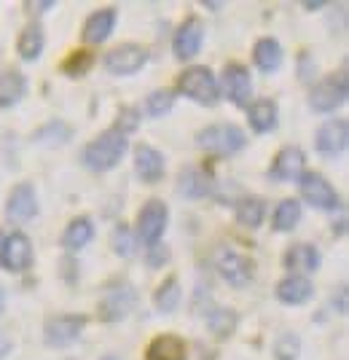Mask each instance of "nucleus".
<instances>
[{
    "instance_id": "1",
    "label": "nucleus",
    "mask_w": 349,
    "mask_h": 360,
    "mask_svg": "<svg viewBox=\"0 0 349 360\" xmlns=\"http://www.w3.org/2000/svg\"><path fill=\"white\" fill-rule=\"evenodd\" d=\"M126 150H129V137L121 135L119 129H107L91 143H86L81 159H84V167H89L91 172H110L121 165Z\"/></svg>"
},
{
    "instance_id": "2",
    "label": "nucleus",
    "mask_w": 349,
    "mask_h": 360,
    "mask_svg": "<svg viewBox=\"0 0 349 360\" xmlns=\"http://www.w3.org/2000/svg\"><path fill=\"white\" fill-rule=\"evenodd\" d=\"M178 91L185 94L188 100H194V103L207 105V108L218 105V100H220V84H218V78H215L213 70L204 68V65L188 68V70L178 78Z\"/></svg>"
},
{
    "instance_id": "3",
    "label": "nucleus",
    "mask_w": 349,
    "mask_h": 360,
    "mask_svg": "<svg viewBox=\"0 0 349 360\" xmlns=\"http://www.w3.org/2000/svg\"><path fill=\"white\" fill-rule=\"evenodd\" d=\"M197 146L213 156H234L247 146V137L237 124H210L197 135Z\"/></svg>"
},
{
    "instance_id": "4",
    "label": "nucleus",
    "mask_w": 349,
    "mask_h": 360,
    "mask_svg": "<svg viewBox=\"0 0 349 360\" xmlns=\"http://www.w3.org/2000/svg\"><path fill=\"white\" fill-rule=\"evenodd\" d=\"M298 194L306 205H312L315 210H338L341 207V199L338 191L331 186V180L320 172H304L298 178Z\"/></svg>"
},
{
    "instance_id": "5",
    "label": "nucleus",
    "mask_w": 349,
    "mask_h": 360,
    "mask_svg": "<svg viewBox=\"0 0 349 360\" xmlns=\"http://www.w3.org/2000/svg\"><path fill=\"white\" fill-rule=\"evenodd\" d=\"M215 269L234 288H244L253 280V261L228 245H220L215 250Z\"/></svg>"
},
{
    "instance_id": "6",
    "label": "nucleus",
    "mask_w": 349,
    "mask_h": 360,
    "mask_svg": "<svg viewBox=\"0 0 349 360\" xmlns=\"http://www.w3.org/2000/svg\"><path fill=\"white\" fill-rule=\"evenodd\" d=\"M169 221V207L162 199H148L143 205V210L137 215V237L143 240V245H159V240L164 237Z\"/></svg>"
},
{
    "instance_id": "7",
    "label": "nucleus",
    "mask_w": 349,
    "mask_h": 360,
    "mask_svg": "<svg viewBox=\"0 0 349 360\" xmlns=\"http://www.w3.org/2000/svg\"><path fill=\"white\" fill-rule=\"evenodd\" d=\"M0 266L22 274L32 266V242L25 231H11L0 242Z\"/></svg>"
},
{
    "instance_id": "8",
    "label": "nucleus",
    "mask_w": 349,
    "mask_h": 360,
    "mask_svg": "<svg viewBox=\"0 0 349 360\" xmlns=\"http://www.w3.org/2000/svg\"><path fill=\"white\" fill-rule=\"evenodd\" d=\"M347 73L322 78L309 94V105L317 113H334L336 108H341L347 103Z\"/></svg>"
},
{
    "instance_id": "9",
    "label": "nucleus",
    "mask_w": 349,
    "mask_h": 360,
    "mask_svg": "<svg viewBox=\"0 0 349 360\" xmlns=\"http://www.w3.org/2000/svg\"><path fill=\"white\" fill-rule=\"evenodd\" d=\"M145 62H148V51L143 46L121 44L107 51L103 65L110 75H135L145 68Z\"/></svg>"
},
{
    "instance_id": "10",
    "label": "nucleus",
    "mask_w": 349,
    "mask_h": 360,
    "mask_svg": "<svg viewBox=\"0 0 349 360\" xmlns=\"http://www.w3.org/2000/svg\"><path fill=\"white\" fill-rule=\"evenodd\" d=\"M86 328L84 315H57L48 317L44 326V339L48 347H70Z\"/></svg>"
},
{
    "instance_id": "11",
    "label": "nucleus",
    "mask_w": 349,
    "mask_h": 360,
    "mask_svg": "<svg viewBox=\"0 0 349 360\" xmlns=\"http://www.w3.org/2000/svg\"><path fill=\"white\" fill-rule=\"evenodd\" d=\"M349 143V124L347 119H328L315 135V146H317V153L325 156V159H336L347 150Z\"/></svg>"
},
{
    "instance_id": "12",
    "label": "nucleus",
    "mask_w": 349,
    "mask_h": 360,
    "mask_svg": "<svg viewBox=\"0 0 349 360\" xmlns=\"http://www.w3.org/2000/svg\"><path fill=\"white\" fill-rule=\"evenodd\" d=\"M137 304V293L132 285H110L105 290V296L100 301V317L105 320V323H116V320H124V317L129 315L132 309H135Z\"/></svg>"
},
{
    "instance_id": "13",
    "label": "nucleus",
    "mask_w": 349,
    "mask_h": 360,
    "mask_svg": "<svg viewBox=\"0 0 349 360\" xmlns=\"http://www.w3.org/2000/svg\"><path fill=\"white\" fill-rule=\"evenodd\" d=\"M223 94L234 103L237 108L250 105V97H253V78L250 70L239 65V62H228L223 68Z\"/></svg>"
},
{
    "instance_id": "14",
    "label": "nucleus",
    "mask_w": 349,
    "mask_h": 360,
    "mask_svg": "<svg viewBox=\"0 0 349 360\" xmlns=\"http://www.w3.org/2000/svg\"><path fill=\"white\" fill-rule=\"evenodd\" d=\"M304 150L298 148V146H285L274 156L272 167H269V178L277 180V183H293V180H298L304 175Z\"/></svg>"
},
{
    "instance_id": "15",
    "label": "nucleus",
    "mask_w": 349,
    "mask_h": 360,
    "mask_svg": "<svg viewBox=\"0 0 349 360\" xmlns=\"http://www.w3.org/2000/svg\"><path fill=\"white\" fill-rule=\"evenodd\" d=\"M202 44H204V25L199 22L197 16L185 19L180 25V30L175 32L172 38V51L178 60H194L199 51H202Z\"/></svg>"
},
{
    "instance_id": "16",
    "label": "nucleus",
    "mask_w": 349,
    "mask_h": 360,
    "mask_svg": "<svg viewBox=\"0 0 349 360\" xmlns=\"http://www.w3.org/2000/svg\"><path fill=\"white\" fill-rule=\"evenodd\" d=\"M35 212H38V196H35L32 183H16L6 202V218L14 224H25L35 218Z\"/></svg>"
},
{
    "instance_id": "17",
    "label": "nucleus",
    "mask_w": 349,
    "mask_h": 360,
    "mask_svg": "<svg viewBox=\"0 0 349 360\" xmlns=\"http://www.w3.org/2000/svg\"><path fill=\"white\" fill-rule=\"evenodd\" d=\"M164 169H167V162H164V153L156 150L148 143H140L135 148V172L143 183H159L164 178Z\"/></svg>"
},
{
    "instance_id": "18",
    "label": "nucleus",
    "mask_w": 349,
    "mask_h": 360,
    "mask_svg": "<svg viewBox=\"0 0 349 360\" xmlns=\"http://www.w3.org/2000/svg\"><path fill=\"white\" fill-rule=\"evenodd\" d=\"M116 22H119V11H116L113 6L94 11V14L84 22V41L91 46L105 44L107 38L113 35V30H116Z\"/></svg>"
},
{
    "instance_id": "19",
    "label": "nucleus",
    "mask_w": 349,
    "mask_h": 360,
    "mask_svg": "<svg viewBox=\"0 0 349 360\" xmlns=\"http://www.w3.org/2000/svg\"><path fill=\"white\" fill-rule=\"evenodd\" d=\"M282 264H285L293 274H301V277H306V274H312V271L320 269L322 255H320V250L315 248V245H309V242H298V245H293V248H288V250H285V255H282Z\"/></svg>"
},
{
    "instance_id": "20",
    "label": "nucleus",
    "mask_w": 349,
    "mask_h": 360,
    "mask_svg": "<svg viewBox=\"0 0 349 360\" xmlns=\"http://www.w3.org/2000/svg\"><path fill=\"white\" fill-rule=\"evenodd\" d=\"M247 124L256 135H266V132H274L277 124H279V108L274 100L269 97H261L256 103L247 105Z\"/></svg>"
},
{
    "instance_id": "21",
    "label": "nucleus",
    "mask_w": 349,
    "mask_h": 360,
    "mask_svg": "<svg viewBox=\"0 0 349 360\" xmlns=\"http://www.w3.org/2000/svg\"><path fill=\"white\" fill-rule=\"evenodd\" d=\"M312 296H315V285L309 283V277H301V274H290L285 280H279V285H277V299L288 307L306 304Z\"/></svg>"
},
{
    "instance_id": "22",
    "label": "nucleus",
    "mask_w": 349,
    "mask_h": 360,
    "mask_svg": "<svg viewBox=\"0 0 349 360\" xmlns=\"http://www.w3.org/2000/svg\"><path fill=\"white\" fill-rule=\"evenodd\" d=\"M282 60H285V54H282V46L277 38H261L258 44L253 46V62L261 73H277L282 68Z\"/></svg>"
},
{
    "instance_id": "23",
    "label": "nucleus",
    "mask_w": 349,
    "mask_h": 360,
    "mask_svg": "<svg viewBox=\"0 0 349 360\" xmlns=\"http://www.w3.org/2000/svg\"><path fill=\"white\" fill-rule=\"evenodd\" d=\"M94 240V224H91L86 215H81V218H73L67 229L62 231V248L65 250H70V253H78V250H84L89 242Z\"/></svg>"
},
{
    "instance_id": "24",
    "label": "nucleus",
    "mask_w": 349,
    "mask_h": 360,
    "mask_svg": "<svg viewBox=\"0 0 349 360\" xmlns=\"http://www.w3.org/2000/svg\"><path fill=\"white\" fill-rule=\"evenodd\" d=\"M178 191H180L185 199H202L213 191V183H210V175L199 167H185L178 178Z\"/></svg>"
},
{
    "instance_id": "25",
    "label": "nucleus",
    "mask_w": 349,
    "mask_h": 360,
    "mask_svg": "<svg viewBox=\"0 0 349 360\" xmlns=\"http://www.w3.org/2000/svg\"><path fill=\"white\" fill-rule=\"evenodd\" d=\"M27 94V78L19 70H3L0 73V108H14Z\"/></svg>"
},
{
    "instance_id": "26",
    "label": "nucleus",
    "mask_w": 349,
    "mask_h": 360,
    "mask_svg": "<svg viewBox=\"0 0 349 360\" xmlns=\"http://www.w3.org/2000/svg\"><path fill=\"white\" fill-rule=\"evenodd\" d=\"M46 49V35L41 25H27L16 38V51L25 62H35Z\"/></svg>"
},
{
    "instance_id": "27",
    "label": "nucleus",
    "mask_w": 349,
    "mask_h": 360,
    "mask_svg": "<svg viewBox=\"0 0 349 360\" xmlns=\"http://www.w3.org/2000/svg\"><path fill=\"white\" fill-rule=\"evenodd\" d=\"M148 360H185V342L175 333L156 336L148 345Z\"/></svg>"
},
{
    "instance_id": "28",
    "label": "nucleus",
    "mask_w": 349,
    "mask_h": 360,
    "mask_svg": "<svg viewBox=\"0 0 349 360\" xmlns=\"http://www.w3.org/2000/svg\"><path fill=\"white\" fill-rule=\"evenodd\" d=\"M298 221H301V202L298 199H282L277 205V210H274L272 229L285 234V231H293L298 226Z\"/></svg>"
},
{
    "instance_id": "29",
    "label": "nucleus",
    "mask_w": 349,
    "mask_h": 360,
    "mask_svg": "<svg viewBox=\"0 0 349 360\" xmlns=\"http://www.w3.org/2000/svg\"><path fill=\"white\" fill-rule=\"evenodd\" d=\"M180 299H183V290H180L178 277H167V280L159 285V290H156L153 304H156V309H159V312L169 315V312H175V309H178Z\"/></svg>"
},
{
    "instance_id": "30",
    "label": "nucleus",
    "mask_w": 349,
    "mask_h": 360,
    "mask_svg": "<svg viewBox=\"0 0 349 360\" xmlns=\"http://www.w3.org/2000/svg\"><path fill=\"white\" fill-rule=\"evenodd\" d=\"M266 218V205L258 196H247L237 205V224L247 226V229H258Z\"/></svg>"
},
{
    "instance_id": "31",
    "label": "nucleus",
    "mask_w": 349,
    "mask_h": 360,
    "mask_svg": "<svg viewBox=\"0 0 349 360\" xmlns=\"http://www.w3.org/2000/svg\"><path fill=\"white\" fill-rule=\"evenodd\" d=\"M175 105V91L169 89H156L148 94V100H145V113L151 116V119H162V116H167L169 110Z\"/></svg>"
},
{
    "instance_id": "32",
    "label": "nucleus",
    "mask_w": 349,
    "mask_h": 360,
    "mask_svg": "<svg viewBox=\"0 0 349 360\" xmlns=\"http://www.w3.org/2000/svg\"><path fill=\"white\" fill-rule=\"evenodd\" d=\"M207 326H210V330H213L218 339H226V336H231L234 333V328H237V315L231 312V309H213L210 315H207Z\"/></svg>"
},
{
    "instance_id": "33",
    "label": "nucleus",
    "mask_w": 349,
    "mask_h": 360,
    "mask_svg": "<svg viewBox=\"0 0 349 360\" xmlns=\"http://www.w3.org/2000/svg\"><path fill=\"white\" fill-rule=\"evenodd\" d=\"M110 245H113V253L121 255V258H129V255H135V250H137L135 234H132L129 226H124V224H119L116 229H113Z\"/></svg>"
},
{
    "instance_id": "34",
    "label": "nucleus",
    "mask_w": 349,
    "mask_h": 360,
    "mask_svg": "<svg viewBox=\"0 0 349 360\" xmlns=\"http://www.w3.org/2000/svg\"><path fill=\"white\" fill-rule=\"evenodd\" d=\"M301 352V339L296 333H282L274 345V358L277 360H296Z\"/></svg>"
},
{
    "instance_id": "35",
    "label": "nucleus",
    "mask_w": 349,
    "mask_h": 360,
    "mask_svg": "<svg viewBox=\"0 0 349 360\" xmlns=\"http://www.w3.org/2000/svg\"><path fill=\"white\" fill-rule=\"evenodd\" d=\"M89 68H91V54H86V51H78V54H73L70 60L65 62V73L67 75H84Z\"/></svg>"
},
{
    "instance_id": "36",
    "label": "nucleus",
    "mask_w": 349,
    "mask_h": 360,
    "mask_svg": "<svg viewBox=\"0 0 349 360\" xmlns=\"http://www.w3.org/2000/svg\"><path fill=\"white\" fill-rule=\"evenodd\" d=\"M135 127H137V116H135V110H129V108H126V110H121V113H119V124H116L113 129H119L121 135H129V132H132Z\"/></svg>"
},
{
    "instance_id": "37",
    "label": "nucleus",
    "mask_w": 349,
    "mask_h": 360,
    "mask_svg": "<svg viewBox=\"0 0 349 360\" xmlns=\"http://www.w3.org/2000/svg\"><path fill=\"white\" fill-rule=\"evenodd\" d=\"M164 258H167V248H164V245H153L151 255H148V264H151L153 269H156L159 264H164Z\"/></svg>"
},
{
    "instance_id": "38",
    "label": "nucleus",
    "mask_w": 349,
    "mask_h": 360,
    "mask_svg": "<svg viewBox=\"0 0 349 360\" xmlns=\"http://www.w3.org/2000/svg\"><path fill=\"white\" fill-rule=\"evenodd\" d=\"M334 307H338V312H341V315L347 312V288H341V290H338V299L334 296Z\"/></svg>"
},
{
    "instance_id": "39",
    "label": "nucleus",
    "mask_w": 349,
    "mask_h": 360,
    "mask_svg": "<svg viewBox=\"0 0 349 360\" xmlns=\"http://www.w3.org/2000/svg\"><path fill=\"white\" fill-rule=\"evenodd\" d=\"M304 6L309 8V11H317V8H322L325 3H322V0H317V3H304Z\"/></svg>"
},
{
    "instance_id": "40",
    "label": "nucleus",
    "mask_w": 349,
    "mask_h": 360,
    "mask_svg": "<svg viewBox=\"0 0 349 360\" xmlns=\"http://www.w3.org/2000/svg\"><path fill=\"white\" fill-rule=\"evenodd\" d=\"M6 349H8V345H6V339H3V333H0V358L6 355Z\"/></svg>"
},
{
    "instance_id": "41",
    "label": "nucleus",
    "mask_w": 349,
    "mask_h": 360,
    "mask_svg": "<svg viewBox=\"0 0 349 360\" xmlns=\"http://www.w3.org/2000/svg\"><path fill=\"white\" fill-rule=\"evenodd\" d=\"M3 309H6V293H3V288H0V315H3Z\"/></svg>"
},
{
    "instance_id": "42",
    "label": "nucleus",
    "mask_w": 349,
    "mask_h": 360,
    "mask_svg": "<svg viewBox=\"0 0 349 360\" xmlns=\"http://www.w3.org/2000/svg\"><path fill=\"white\" fill-rule=\"evenodd\" d=\"M103 360H116V358H113V355H107V358H103Z\"/></svg>"
},
{
    "instance_id": "43",
    "label": "nucleus",
    "mask_w": 349,
    "mask_h": 360,
    "mask_svg": "<svg viewBox=\"0 0 349 360\" xmlns=\"http://www.w3.org/2000/svg\"><path fill=\"white\" fill-rule=\"evenodd\" d=\"M0 242H3V237H0Z\"/></svg>"
}]
</instances>
